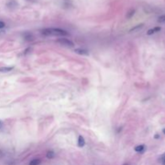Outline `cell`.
I'll return each instance as SVG.
<instances>
[{
	"instance_id": "6da1fadb",
	"label": "cell",
	"mask_w": 165,
	"mask_h": 165,
	"mask_svg": "<svg viewBox=\"0 0 165 165\" xmlns=\"http://www.w3.org/2000/svg\"><path fill=\"white\" fill-rule=\"evenodd\" d=\"M51 31V36H69V33L67 31L61 28H50Z\"/></svg>"
},
{
	"instance_id": "7a4b0ae2",
	"label": "cell",
	"mask_w": 165,
	"mask_h": 165,
	"mask_svg": "<svg viewBox=\"0 0 165 165\" xmlns=\"http://www.w3.org/2000/svg\"><path fill=\"white\" fill-rule=\"evenodd\" d=\"M60 44H61V45H64V46H66V47H73L74 46V44L72 43L71 40H69V39H66V38H60L56 40Z\"/></svg>"
},
{
	"instance_id": "3957f363",
	"label": "cell",
	"mask_w": 165,
	"mask_h": 165,
	"mask_svg": "<svg viewBox=\"0 0 165 165\" xmlns=\"http://www.w3.org/2000/svg\"><path fill=\"white\" fill-rule=\"evenodd\" d=\"M22 36H23L24 39H25V40L27 41V42L32 41L34 39L33 34L31 33V32H29V31H25L24 33L22 34Z\"/></svg>"
},
{
	"instance_id": "277c9868",
	"label": "cell",
	"mask_w": 165,
	"mask_h": 165,
	"mask_svg": "<svg viewBox=\"0 0 165 165\" xmlns=\"http://www.w3.org/2000/svg\"><path fill=\"white\" fill-rule=\"evenodd\" d=\"M75 52L79 55H83V56H88L89 51L86 49H82V48H76L74 50Z\"/></svg>"
},
{
	"instance_id": "5b68a950",
	"label": "cell",
	"mask_w": 165,
	"mask_h": 165,
	"mask_svg": "<svg viewBox=\"0 0 165 165\" xmlns=\"http://www.w3.org/2000/svg\"><path fill=\"white\" fill-rule=\"evenodd\" d=\"M7 6L9 7V8H16L17 7V2L15 1V0H8L7 2Z\"/></svg>"
},
{
	"instance_id": "8992f818",
	"label": "cell",
	"mask_w": 165,
	"mask_h": 165,
	"mask_svg": "<svg viewBox=\"0 0 165 165\" xmlns=\"http://www.w3.org/2000/svg\"><path fill=\"white\" fill-rule=\"evenodd\" d=\"M79 147H83L85 145H86V141H85V139L83 136L80 135L78 137V143H77Z\"/></svg>"
},
{
	"instance_id": "52a82bcc",
	"label": "cell",
	"mask_w": 165,
	"mask_h": 165,
	"mask_svg": "<svg viewBox=\"0 0 165 165\" xmlns=\"http://www.w3.org/2000/svg\"><path fill=\"white\" fill-rule=\"evenodd\" d=\"M14 69L13 66H10V67H1L0 68V72H8L10 71H11Z\"/></svg>"
},
{
	"instance_id": "ba28073f",
	"label": "cell",
	"mask_w": 165,
	"mask_h": 165,
	"mask_svg": "<svg viewBox=\"0 0 165 165\" xmlns=\"http://www.w3.org/2000/svg\"><path fill=\"white\" fill-rule=\"evenodd\" d=\"M142 27H143V24H140L136 25L135 27H132V28H131V30H130V32H133V31H138V30L141 29Z\"/></svg>"
},
{
	"instance_id": "9c48e42d",
	"label": "cell",
	"mask_w": 165,
	"mask_h": 165,
	"mask_svg": "<svg viewBox=\"0 0 165 165\" xmlns=\"http://www.w3.org/2000/svg\"><path fill=\"white\" fill-rule=\"evenodd\" d=\"M145 146L144 145H139V146H136L134 147V151L136 152H142L144 150Z\"/></svg>"
},
{
	"instance_id": "30bf717a",
	"label": "cell",
	"mask_w": 165,
	"mask_h": 165,
	"mask_svg": "<svg viewBox=\"0 0 165 165\" xmlns=\"http://www.w3.org/2000/svg\"><path fill=\"white\" fill-rule=\"evenodd\" d=\"M41 163V160L39 159H32V160L29 163V165H39Z\"/></svg>"
},
{
	"instance_id": "8fae6325",
	"label": "cell",
	"mask_w": 165,
	"mask_h": 165,
	"mask_svg": "<svg viewBox=\"0 0 165 165\" xmlns=\"http://www.w3.org/2000/svg\"><path fill=\"white\" fill-rule=\"evenodd\" d=\"M46 156H47V159H53L54 157H55V153H54V151H48L47 152Z\"/></svg>"
},
{
	"instance_id": "7c38bea8",
	"label": "cell",
	"mask_w": 165,
	"mask_h": 165,
	"mask_svg": "<svg viewBox=\"0 0 165 165\" xmlns=\"http://www.w3.org/2000/svg\"><path fill=\"white\" fill-rule=\"evenodd\" d=\"M134 13H135V11H134V10H131V11H130L126 15V18H128V19L131 18V17L134 15Z\"/></svg>"
},
{
	"instance_id": "4fadbf2b",
	"label": "cell",
	"mask_w": 165,
	"mask_h": 165,
	"mask_svg": "<svg viewBox=\"0 0 165 165\" xmlns=\"http://www.w3.org/2000/svg\"><path fill=\"white\" fill-rule=\"evenodd\" d=\"M158 22L159 23H164L165 22V16H162L158 19Z\"/></svg>"
},
{
	"instance_id": "5bb4252c",
	"label": "cell",
	"mask_w": 165,
	"mask_h": 165,
	"mask_svg": "<svg viewBox=\"0 0 165 165\" xmlns=\"http://www.w3.org/2000/svg\"><path fill=\"white\" fill-rule=\"evenodd\" d=\"M154 33H155V31H154V30H153V29H150V30H148V31H147V34L148 35V36H150V35L154 34Z\"/></svg>"
},
{
	"instance_id": "9a60e30c",
	"label": "cell",
	"mask_w": 165,
	"mask_h": 165,
	"mask_svg": "<svg viewBox=\"0 0 165 165\" xmlns=\"http://www.w3.org/2000/svg\"><path fill=\"white\" fill-rule=\"evenodd\" d=\"M153 30H154L155 32H158L161 30V27H156L155 28H153Z\"/></svg>"
},
{
	"instance_id": "2e32d148",
	"label": "cell",
	"mask_w": 165,
	"mask_h": 165,
	"mask_svg": "<svg viewBox=\"0 0 165 165\" xmlns=\"http://www.w3.org/2000/svg\"><path fill=\"white\" fill-rule=\"evenodd\" d=\"M5 27V24L3 23L2 21L0 20V29H2V28H3V27Z\"/></svg>"
},
{
	"instance_id": "e0dca14e",
	"label": "cell",
	"mask_w": 165,
	"mask_h": 165,
	"mask_svg": "<svg viewBox=\"0 0 165 165\" xmlns=\"http://www.w3.org/2000/svg\"><path fill=\"white\" fill-rule=\"evenodd\" d=\"M2 126H3V122H2V121L0 120V130L2 128Z\"/></svg>"
},
{
	"instance_id": "ac0fdd59",
	"label": "cell",
	"mask_w": 165,
	"mask_h": 165,
	"mask_svg": "<svg viewBox=\"0 0 165 165\" xmlns=\"http://www.w3.org/2000/svg\"><path fill=\"white\" fill-rule=\"evenodd\" d=\"M164 159H165V154H164L163 156H161V161L164 160Z\"/></svg>"
},
{
	"instance_id": "d6986e66",
	"label": "cell",
	"mask_w": 165,
	"mask_h": 165,
	"mask_svg": "<svg viewBox=\"0 0 165 165\" xmlns=\"http://www.w3.org/2000/svg\"><path fill=\"white\" fill-rule=\"evenodd\" d=\"M154 138H155V139H159V135L158 134H156V135L154 136Z\"/></svg>"
},
{
	"instance_id": "ffe728a7",
	"label": "cell",
	"mask_w": 165,
	"mask_h": 165,
	"mask_svg": "<svg viewBox=\"0 0 165 165\" xmlns=\"http://www.w3.org/2000/svg\"><path fill=\"white\" fill-rule=\"evenodd\" d=\"M162 164H163L164 165H165V159H164V160H162Z\"/></svg>"
},
{
	"instance_id": "44dd1931",
	"label": "cell",
	"mask_w": 165,
	"mask_h": 165,
	"mask_svg": "<svg viewBox=\"0 0 165 165\" xmlns=\"http://www.w3.org/2000/svg\"><path fill=\"white\" fill-rule=\"evenodd\" d=\"M163 132H164V134H165V128H164V129L163 130Z\"/></svg>"
},
{
	"instance_id": "7402d4cb",
	"label": "cell",
	"mask_w": 165,
	"mask_h": 165,
	"mask_svg": "<svg viewBox=\"0 0 165 165\" xmlns=\"http://www.w3.org/2000/svg\"><path fill=\"white\" fill-rule=\"evenodd\" d=\"M124 165H128V164H124Z\"/></svg>"
},
{
	"instance_id": "603a6c76",
	"label": "cell",
	"mask_w": 165,
	"mask_h": 165,
	"mask_svg": "<svg viewBox=\"0 0 165 165\" xmlns=\"http://www.w3.org/2000/svg\"><path fill=\"white\" fill-rule=\"evenodd\" d=\"M28 1H31V0H28Z\"/></svg>"
}]
</instances>
